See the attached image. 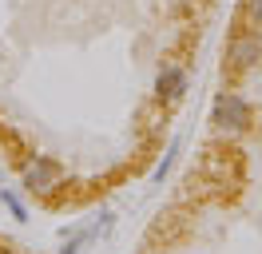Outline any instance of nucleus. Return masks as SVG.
Segmentation results:
<instances>
[{
    "instance_id": "obj_1",
    "label": "nucleus",
    "mask_w": 262,
    "mask_h": 254,
    "mask_svg": "<svg viewBox=\"0 0 262 254\" xmlns=\"http://www.w3.org/2000/svg\"><path fill=\"white\" fill-rule=\"evenodd\" d=\"M211 123L219 135H246V131H254V108L238 92H219L211 108Z\"/></svg>"
},
{
    "instance_id": "obj_2",
    "label": "nucleus",
    "mask_w": 262,
    "mask_h": 254,
    "mask_svg": "<svg viewBox=\"0 0 262 254\" xmlns=\"http://www.w3.org/2000/svg\"><path fill=\"white\" fill-rule=\"evenodd\" d=\"M262 60V32L258 28H238L227 40V52H223V68L230 76H243L250 68H258Z\"/></svg>"
},
{
    "instance_id": "obj_3",
    "label": "nucleus",
    "mask_w": 262,
    "mask_h": 254,
    "mask_svg": "<svg viewBox=\"0 0 262 254\" xmlns=\"http://www.w3.org/2000/svg\"><path fill=\"white\" fill-rule=\"evenodd\" d=\"M52 187H64V167L48 155H36L24 163V190L32 195H48Z\"/></svg>"
},
{
    "instance_id": "obj_4",
    "label": "nucleus",
    "mask_w": 262,
    "mask_h": 254,
    "mask_svg": "<svg viewBox=\"0 0 262 254\" xmlns=\"http://www.w3.org/2000/svg\"><path fill=\"white\" fill-rule=\"evenodd\" d=\"M187 88H191V76H187V68L183 64H163L159 68V76H155V99L159 103H179L183 95H187Z\"/></svg>"
},
{
    "instance_id": "obj_5",
    "label": "nucleus",
    "mask_w": 262,
    "mask_h": 254,
    "mask_svg": "<svg viewBox=\"0 0 262 254\" xmlns=\"http://www.w3.org/2000/svg\"><path fill=\"white\" fill-rule=\"evenodd\" d=\"M0 203H4V206H8V210H12V219H20V222L28 219V206L20 203V195H16V190H8V187H0Z\"/></svg>"
},
{
    "instance_id": "obj_6",
    "label": "nucleus",
    "mask_w": 262,
    "mask_h": 254,
    "mask_svg": "<svg viewBox=\"0 0 262 254\" xmlns=\"http://www.w3.org/2000/svg\"><path fill=\"white\" fill-rule=\"evenodd\" d=\"M243 24L262 32V0H243Z\"/></svg>"
},
{
    "instance_id": "obj_7",
    "label": "nucleus",
    "mask_w": 262,
    "mask_h": 254,
    "mask_svg": "<svg viewBox=\"0 0 262 254\" xmlns=\"http://www.w3.org/2000/svg\"><path fill=\"white\" fill-rule=\"evenodd\" d=\"M80 250H83L80 242H72V238H68V246H64V250H60V254H80Z\"/></svg>"
}]
</instances>
